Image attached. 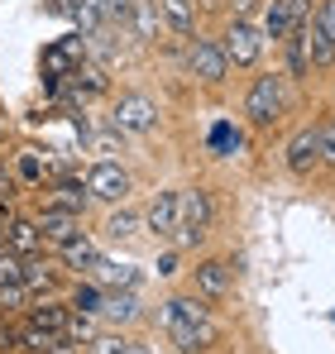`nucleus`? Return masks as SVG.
I'll return each instance as SVG.
<instances>
[{
  "label": "nucleus",
  "mask_w": 335,
  "mask_h": 354,
  "mask_svg": "<svg viewBox=\"0 0 335 354\" xmlns=\"http://www.w3.org/2000/svg\"><path fill=\"white\" fill-rule=\"evenodd\" d=\"M282 163H287V173H297V177L316 173V168L326 163V153H321V129H297V134L287 139Z\"/></svg>",
  "instance_id": "6"
},
{
  "label": "nucleus",
  "mask_w": 335,
  "mask_h": 354,
  "mask_svg": "<svg viewBox=\"0 0 335 354\" xmlns=\"http://www.w3.org/2000/svg\"><path fill=\"white\" fill-rule=\"evenodd\" d=\"M177 221H182V192H159V196L149 201V211H144V225L159 239L177 235Z\"/></svg>",
  "instance_id": "10"
},
{
  "label": "nucleus",
  "mask_w": 335,
  "mask_h": 354,
  "mask_svg": "<svg viewBox=\"0 0 335 354\" xmlns=\"http://www.w3.org/2000/svg\"><path fill=\"white\" fill-rule=\"evenodd\" d=\"M62 259H67V268H77V273H91V268H96L106 254H101L91 239L82 235V239H72V244H62Z\"/></svg>",
  "instance_id": "21"
},
{
  "label": "nucleus",
  "mask_w": 335,
  "mask_h": 354,
  "mask_svg": "<svg viewBox=\"0 0 335 354\" xmlns=\"http://www.w3.org/2000/svg\"><path fill=\"white\" fill-rule=\"evenodd\" d=\"M87 187H91V196L96 201H125L129 196V173L120 168V163H91V173H87Z\"/></svg>",
  "instance_id": "9"
},
{
  "label": "nucleus",
  "mask_w": 335,
  "mask_h": 354,
  "mask_svg": "<svg viewBox=\"0 0 335 354\" xmlns=\"http://www.w3.org/2000/svg\"><path fill=\"white\" fill-rule=\"evenodd\" d=\"M244 115L254 120V124H273L282 115V82L269 72V77H254V86H249V96H244Z\"/></svg>",
  "instance_id": "4"
},
{
  "label": "nucleus",
  "mask_w": 335,
  "mask_h": 354,
  "mask_svg": "<svg viewBox=\"0 0 335 354\" xmlns=\"http://www.w3.org/2000/svg\"><path fill=\"white\" fill-rule=\"evenodd\" d=\"M72 82H77V96H82V91H87V96H101V91L111 86L96 62H77V67H72Z\"/></svg>",
  "instance_id": "23"
},
{
  "label": "nucleus",
  "mask_w": 335,
  "mask_h": 354,
  "mask_svg": "<svg viewBox=\"0 0 335 354\" xmlns=\"http://www.w3.org/2000/svg\"><path fill=\"white\" fill-rule=\"evenodd\" d=\"M5 249H15V254H39V249H44L39 221H10V225H5Z\"/></svg>",
  "instance_id": "16"
},
{
  "label": "nucleus",
  "mask_w": 335,
  "mask_h": 354,
  "mask_svg": "<svg viewBox=\"0 0 335 354\" xmlns=\"http://www.w3.org/2000/svg\"><path fill=\"white\" fill-rule=\"evenodd\" d=\"M129 24H134V34L144 44H154L159 39V0H134L129 5Z\"/></svg>",
  "instance_id": "20"
},
{
  "label": "nucleus",
  "mask_w": 335,
  "mask_h": 354,
  "mask_svg": "<svg viewBox=\"0 0 335 354\" xmlns=\"http://www.w3.org/2000/svg\"><path fill=\"white\" fill-rule=\"evenodd\" d=\"M24 301H29V288H24V283L0 288V306H5V311H15V306H24Z\"/></svg>",
  "instance_id": "30"
},
{
  "label": "nucleus",
  "mask_w": 335,
  "mask_h": 354,
  "mask_svg": "<svg viewBox=\"0 0 335 354\" xmlns=\"http://www.w3.org/2000/svg\"><path fill=\"white\" fill-rule=\"evenodd\" d=\"M53 283H57L53 263H44V259H24V288H29V292H53Z\"/></svg>",
  "instance_id": "24"
},
{
  "label": "nucleus",
  "mask_w": 335,
  "mask_h": 354,
  "mask_svg": "<svg viewBox=\"0 0 335 354\" xmlns=\"http://www.w3.org/2000/svg\"><path fill=\"white\" fill-rule=\"evenodd\" d=\"M111 124L120 134H149V129H159V106L149 96H120Z\"/></svg>",
  "instance_id": "5"
},
{
  "label": "nucleus",
  "mask_w": 335,
  "mask_h": 354,
  "mask_svg": "<svg viewBox=\"0 0 335 354\" xmlns=\"http://www.w3.org/2000/svg\"><path fill=\"white\" fill-rule=\"evenodd\" d=\"M282 48H287V72L292 77H311V53H307V19L282 39Z\"/></svg>",
  "instance_id": "18"
},
{
  "label": "nucleus",
  "mask_w": 335,
  "mask_h": 354,
  "mask_svg": "<svg viewBox=\"0 0 335 354\" xmlns=\"http://www.w3.org/2000/svg\"><path fill=\"white\" fill-rule=\"evenodd\" d=\"M211 5H216V0H211Z\"/></svg>",
  "instance_id": "37"
},
{
  "label": "nucleus",
  "mask_w": 335,
  "mask_h": 354,
  "mask_svg": "<svg viewBox=\"0 0 335 354\" xmlns=\"http://www.w3.org/2000/svg\"><path fill=\"white\" fill-rule=\"evenodd\" d=\"M39 230H44V239H53V244H72V239H82V216L48 201L44 216H39Z\"/></svg>",
  "instance_id": "11"
},
{
  "label": "nucleus",
  "mask_w": 335,
  "mask_h": 354,
  "mask_svg": "<svg viewBox=\"0 0 335 354\" xmlns=\"http://www.w3.org/2000/svg\"><path fill=\"white\" fill-rule=\"evenodd\" d=\"M10 283H24V259L15 249H0V288H10Z\"/></svg>",
  "instance_id": "28"
},
{
  "label": "nucleus",
  "mask_w": 335,
  "mask_h": 354,
  "mask_svg": "<svg viewBox=\"0 0 335 354\" xmlns=\"http://www.w3.org/2000/svg\"><path fill=\"white\" fill-rule=\"evenodd\" d=\"M163 326H172V321H211V306H206V297L201 292H187V297H172V301H163Z\"/></svg>",
  "instance_id": "14"
},
{
  "label": "nucleus",
  "mask_w": 335,
  "mask_h": 354,
  "mask_svg": "<svg viewBox=\"0 0 335 354\" xmlns=\"http://www.w3.org/2000/svg\"><path fill=\"white\" fill-rule=\"evenodd\" d=\"M120 354H149V350H144V345H134V340H129V345H125V350H120Z\"/></svg>",
  "instance_id": "34"
},
{
  "label": "nucleus",
  "mask_w": 335,
  "mask_h": 354,
  "mask_svg": "<svg viewBox=\"0 0 335 354\" xmlns=\"http://www.w3.org/2000/svg\"><path fill=\"white\" fill-rule=\"evenodd\" d=\"M91 278H96L101 288H134V283H139V273H134L129 263H111V259H101V263L91 268Z\"/></svg>",
  "instance_id": "22"
},
{
  "label": "nucleus",
  "mask_w": 335,
  "mask_h": 354,
  "mask_svg": "<svg viewBox=\"0 0 335 354\" xmlns=\"http://www.w3.org/2000/svg\"><path fill=\"white\" fill-rule=\"evenodd\" d=\"M101 316L115 321V326H129V321H139V316H144V306H139L134 288H111L106 301H101Z\"/></svg>",
  "instance_id": "13"
},
{
  "label": "nucleus",
  "mask_w": 335,
  "mask_h": 354,
  "mask_svg": "<svg viewBox=\"0 0 335 354\" xmlns=\"http://www.w3.org/2000/svg\"><path fill=\"white\" fill-rule=\"evenodd\" d=\"M206 149H211L216 158H235V153L244 149V134H239L230 120H216V124H211V134H206Z\"/></svg>",
  "instance_id": "19"
},
{
  "label": "nucleus",
  "mask_w": 335,
  "mask_h": 354,
  "mask_svg": "<svg viewBox=\"0 0 335 354\" xmlns=\"http://www.w3.org/2000/svg\"><path fill=\"white\" fill-rule=\"evenodd\" d=\"M159 10H163V24L172 34H182V39L197 34V0H159Z\"/></svg>",
  "instance_id": "15"
},
{
  "label": "nucleus",
  "mask_w": 335,
  "mask_h": 354,
  "mask_svg": "<svg viewBox=\"0 0 335 354\" xmlns=\"http://www.w3.org/2000/svg\"><path fill=\"white\" fill-rule=\"evenodd\" d=\"M316 15L326 19V29H331V34H335V0H321V10H316Z\"/></svg>",
  "instance_id": "32"
},
{
  "label": "nucleus",
  "mask_w": 335,
  "mask_h": 354,
  "mask_svg": "<svg viewBox=\"0 0 335 354\" xmlns=\"http://www.w3.org/2000/svg\"><path fill=\"white\" fill-rule=\"evenodd\" d=\"M163 330H168V340H172V350H182V354H201L221 340V330L211 321H172Z\"/></svg>",
  "instance_id": "8"
},
{
  "label": "nucleus",
  "mask_w": 335,
  "mask_h": 354,
  "mask_svg": "<svg viewBox=\"0 0 335 354\" xmlns=\"http://www.w3.org/2000/svg\"><path fill=\"white\" fill-rule=\"evenodd\" d=\"M159 273H163V278L177 273V254H163V259H159Z\"/></svg>",
  "instance_id": "33"
},
{
  "label": "nucleus",
  "mask_w": 335,
  "mask_h": 354,
  "mask_svg": "<svg viewBox=\"0 0 335 354\" xmlns=\"http://www.w3.org/2000/svg\"><path fill=\"white\" fill-rule=\"evenodd\" d=\"M264 44H269V39H264V29H259V24H249V19H235V24L225 29V39H221L230 67H254L259 53H264Z\"/></svg>",
  "instance_id": "3"
},
{
  "label": "nucleus",
  "mask_w": 335,
  "mask_h": 354,
  "mask_svg": "<svg viewBox=\"0 0 335 354\" xmlns=\"http://www.w3.org/2000/svg\"><path fill=\"white\" fill-rule=\"evenodd\" d=\"M307 53H311V67H335V34L326 29L321 15L307 19Z\"/></svg>",
  "instance_id": "12"
},
{
  "label": "nucleus",
  "mask_w": 335,
  "mask_h": 354,
  "mask_svg": "<svg viewBox=\"0 0 335 354\" xmlns=\"http://www.w3.org/2000/svg\"><path fill=\"white\" fill-rule=\"evenodd\" d=\"M211 192L206 187H187L182 192V221H177V235L182 244H201V239L211 235Z\"/></svg>",
  "instance_id": "1"
},
{
  "label": "nucleus",
  "mask_w": 335,
  "mask_h": 354,
  "mask_svg": "<svg viewBox=\"0 0 335 354\" xmlns=\"http://www.w3.org/2000/svg\"><path fill=\"white\" fill-rule=\"evenodd\" d=\"M19 177H24V182H44V163H39V153H34V149H24V153H19Z\"/></svg>",
  "instance_id": "29"
},
{
  "label": "nucleus",
  "mask_w": 335,
  "mask_h": 354,
  "mask_svg": "<svg viewBox=\"0 0 335 354\" xmlns=\"http://www.w3.org/2000/svg\"><path fill=\"white\" fill-rule=\"evenodd\" d=\"M321 153H326V163H335V115L321 124Z\"/></svg>",
  "instance_id": "31"
},
{
  "label": "nucleus",
  "mask_w": 335,
  "mask_h": 354,
  "mask_svg": "<svg viewBox=\"0 0 335 354\" xmlns=\"http://www.w3.org/2000/svg\"><path fill=\"white\" fill-rule=\"evenodd\" d=\"M29 321H39V326H48V330H62V335H67V326H72V306H57V301H39Z\"/></svg>",
  "instance_id": "25"
},
{
  "label": "nucleus",
  "mask_w": 335,
  "mask_h": 354,
  "mask_svg": "<svg viewBox=\"0 0 335 354\" xmlns=\"http://www.w3.org/2000/svg\"><path fill=\"white\" fill-rule=\"evenodd\" d=\"M0 192H10V182H5V168H0Z\"/></svg>",
  "instance_id": "36"
},
{
  "label": "nucleus",
  "mask_w": 335,
  "mask_h": 354,
  "mask_svg": "<svg viewBox=\"0 0 335 354\" xmlns=\"http://www.w3.org/2000/svg\"><path fill=\"white\" fill-rule=\"evenodd\" d=\"M187 72L197 77V82H206V86H221L225 72H230V58H225V48L216 44V39H192L187 44Z\"/></svg>",
  "instance_id": "2"
},
{
  "label": "nucleus",
  "mask_w": 335,
  "mask_h": 354,
  "mask_svg": "<svg viewBox=\"0 0 335 354\" xmlns=\"http://www.w3.org/2000/svg\"><path fill=\"white\" fill-rule=\"evenodd\" d=\"M87 201H91V187L82 182V177H57L53 182V206H62V211H87Z\"/></svg>",
  "instance_id": "17"
},
{
  "label": "nucleus",
  "mask_w": 335,
  "mask_h": 354,
  "mask_svg": "<svg viewBox=\"0 0 335 354\" xmlns=\"http://www.w3.org/2000/svg\"><path fill=\"white\" fill-rule=\"evenodd\" d=\"M5 211H10V192H0V221H5Z\"/></svg>",
  "instance_id": "35"
},
{
  "label": "nucleus",
  "mask_w": 335,
  "mask_h": 354,
  "mask_svg": "<svg viewBox=\"0 0 335 354\" xmlns=\"http://www.w3.org/2000/svg\"><path fill=\"white\" fill-rule=\"evenodd\" d=\"M139 225H144V221H139L134 211H115L111 221H106V239H134Z\"/></svg>",
  "instance_id": "27"
},
{
  "label": "nucleus",
  "mask_w": 335,
  "mask_h": 354,
  "mask_svg": "<svg viewBox=\"0 0 335 354\" xmlns=\"http://www.w3.org/2000/svg\"><path fill=\"white\" fill-rule=\"evenodd\" d=\"M101 301H106V288H96V283H77V292H72V311H82V316H101Z\"/></svg>",
  "instance_id": "26"
},
{
  "label": "nucleus",
  "mask_w": 335,
  "mask_h": 354,
  "mask_svg": "<svg viewBox=\"0 0 335 354\" xmlns=\"http://www.w3.org/2000/svg\"><path fill=\"white\" fill-rule=\"evenodd\" d=\"M230 288H235V268H230L225 259H201V263L192 268V292H201L206 301L230 297Z\"/></svg>",
  "instance_id": "7"
}]
</instances>
